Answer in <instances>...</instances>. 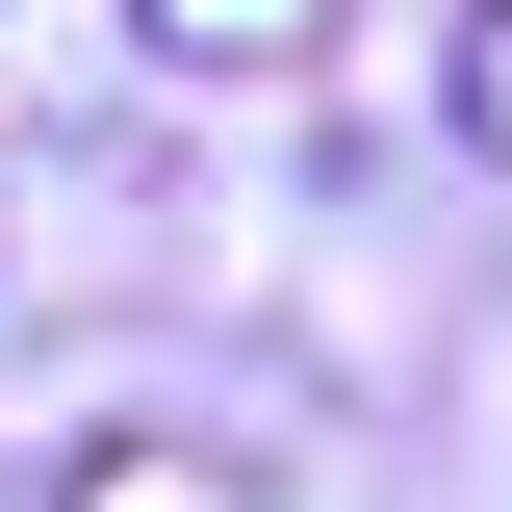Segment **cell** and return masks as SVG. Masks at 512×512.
I'll list each match as a JSON object with an SVG mask.
<instances>
[{
    "instance_id": "2",
    "label": "cell",
    "mask_w": 512,
    "mask_h": 512,
    "mask_svg": "<svg viewBox=\"0 0 512 512\" xmlns=\"http://www.w3.org/2000/svg\"><path fill=\"white\" fill-rule=\"evenodd\" d=\"M180 77H282V52H333V0H128Z\"/></svg>"
},
{
    "instance_id": "1",
    "label": "cell",
    "mask_w": 512,
    "mask_h": 512,
    "mask_svg": "<svg viewBox=\"0 0 512 512\" xmlns=\"http://www.w3.org/2000/svg\"><path fill=\"white\" fill-rule=\"evenodd\" d=\"M52 512H256V461H231V436H77Z\"/></svg>"
},
{
    "instance_id": "3",
    "label": "cell",
    "mask_w": 512,
    "mask_h": 512,
    "mask_svg": "<svg viewBox=\"0 0 512 512\" xmlns=\"http://www.w3.org/2000/svg\"><path fill=\"white\" fill-rule=\"evenodd\" d=\"M436 103H461V154H512V0H461V52H436Z\"/></svg>"
}]
</instances>
